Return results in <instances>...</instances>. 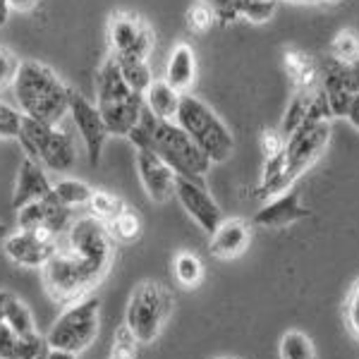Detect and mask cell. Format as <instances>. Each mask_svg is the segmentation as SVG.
Here are the masks:
<instances>
[{
  "mask_svg": "<svg viewBox=\"0 0 359 359\" xmlns=\"http://www.w3.org/2000/svg\"><path fill=\"white\" fill-rule=\"evenodd\" d=\"M135 165L139 182H142L144 192L151 201L163 204L175 194V172L158 154L149 151V149H137Z\"/></svg>",
  "mask_w": 359,
  "mask_h": 359,
  "instance_id": "obj_15",
  "label": "cell"
},
{
  "mask_svg": "<svg viewBox=\"0 0 359 359\" xmlns=\"http://www.w3.org/2000/svg\"><path fill=\"white\" fill-rule=\"evenodd\" d=\"M3 321L8 323L17 335H22V338H39L36 326H34V318H32V311H29V306L22 302V299L10 297L8 306H5Z\"/></svg>",
  "mask_w": 359,
  "mask_h": 359,
  "instance_id": "obj_27",
  "label": "cell"
},
{
  "mask_svg": "<svg viewBox=\"0 0 359 359\" xmlns=\"http://www.w3.org/2000/svg\"><path fill=\"white\" fill-rule=\"evenodd\" d=\"M20 144L29 158L41 163L50 172H67L77 163V147H74L72 135L60 130L57 125H46L25 118Z\"/></svg>",
  "mask_w": 359,
  "mask_h": 359,
  "instance_id": "obj_6",
  "label": "cell"
},
{
  "mask_svg": "<svg viewBox=\"0 0 359 359\" xmlns=\"http://www.w3.org/2000/svg\"><path fill=\"white\" fill-rule=\"evenodd\" d=\"M321 89V84L314 86V89H297L292 96V101L287 103V111H285V118H283V125H280V135L283 137H290L299 125L309 120V113H311V101H314L316 91Z\"/></svg>",
  "mask_w": 359,
  "mask_h": 359,
  "instance_id": "obj_23",
  "label": "cell"
},
{
  "mask_svg": "<svg viewBox=\"0 0 359 359\" xmlns=\"http://www.w3.org/2000/svg\"><path fill=\"white\" fill-rule=\"evenodd\" d=\"M321 89L328 98L333 118H345L352 98H355V86H352L350 65L340 62L335 57H328L321 69Z\"/></svg>",
  "mask_w": 359,
  "mask_h": 359,
  "instance_id": "obj_16",
  "label": "cell"
},
{
  "mask_svg": "<svg viewBox=\"0 0 359 359\" xmlns=\"http://www.w3.org/2000/svg\"><path fill=\"white\" fill-rule=\"evenodd\" d=\"M175 196L184 211H187V216L192 218L206 235H213V230L223 221V213H221L218 201L208 194L204 182L175 175Z\"/></svg>",
  "mask_w": 359,
  "mask_h": 359,
  "instance_id": "obj_13",
  "label": "cell"
},
{
  "mask_svg": "<svg viewBox=\"0 0 359 359\" xmlns=\"http://www.w3.org/2000/svg\"><path fill=\"white\" fill-rule=\"evenodd\" d=\"M10 297H13L10 292H0V323H3V318H5V306H8Z\"/></svg>",
  "mask_w": 359,
  "mask_h": 359,
  "instance_id": "obj_43",
  "label": "cell"
},
{
  "mask_svg": "<svg viewBox=\"0 0 359 359\" xmlns=\"http://www.w3.org/2000/svg\"><path fill=\"white\" fill-rule=\"evenodd\" d=\"M359 55V39L357 34L352 32V29H340L338 34H335L333 43H331V57L340 62H347L350 65L352 60Z\"/></svg>",
  "mask_w": 359,
  "mask_h": 359,
  "instance_id": "obj_31",
  "label": "cell"
},
{
  "mask_svg": "<svg viewBox=\"0 0 359 359\" xmlns=\"http://www.w3.org/2000/svg\"><path fill=\"white\" fill-rule=\"evenodd\" d=\"M10 3H13L15 10H22V13H27V10H32L34 5L39 3V0H10Z\"/></svg>",
  "mask_w": 359,
  "mask_h": 359,
  "instance_id": "obj_42",
  "label": "cell"
},
{
  "mask_svg": "<svg viewBox=\"0 0 359 359\" xmlns=\"http://www.w3.org/2000/svg\"><path fill=\"white\" fill-rule=\"evenodd\" d=\"M204 3L208 5V8H213V13H216V20H221V15L228 10L230 0H204Z\"/></svg>",
  "mask_w": 359,
  "mask_h": 359,
  "instance_id": "obj_38",
  "label": "cell"
},
{
  "mask_svg": "<svg viewBox=\"0 0 359 359\" xmlns=\"http://www.w3.org/2000/svg\"><path fill=\"white\" fill-rule=\"evenodd\" d=\"M142 96H144V106H147L156 118L175 120L182 94L172 89L165 79H151V84L147 86V91H144Z\"/></svg>",
  "mask_w": 359,
  "mask_h": 359,
  "instance_id": "obj_21",
  "label": "cell"
},
{
  "mask_svg": "<svg viewBox=\"0 0 359 359\" xmlns=\"http://www.w3.org/2000/svg\"><path fill=\"white\" fill-rule=\"evenodd\" d=\"M350 77H352V86H355V94L359 96V55L350 62Z\"/></svg>",
  "mask_w": 359,
  "mask_h": 359,
  "instance_id": "obj_41",
  "label": "cell"
},
{
  "mask_svg": "<svg viewBox=\"0 0 359 359\" xmlns=\"http://www.w3.org/2000/svg\"><path fill=\"white\" fill-rule=\"evenodd\" d=\"M96 108L115 137H127L142 118L144 96L130 89L113 55H108L96 72Z\"/></svg>",
  "mask_w": 359,
  "mask_h": 359,
  "instance_id": "obj_4",
  "label": "cell"
},
{
  "mask_svg": "<svg viewBox=\"0 0 359 359\" xmlns=\"http://www.w3.org/2000/svg\"><path fill=\"white\" fill-rule=\"evenodd\" d=\"M3 240H5V237H0V242H3Z\"/></svg>",
  "mask_w": 359,
  "mask_h": 359,
  "instance_id": "obj_46",
  "label": "cell"
},
{
  "mask_svg": "<svg viewBox=\"0 0 359 359\" xmlns=\"http://www.w3.org/2000/svg\"><path fill=\"white\" fill-rule=\"evenodd\" d=\"M13 94L25 118L46 125H60L69 111L72 89L57 77L55 69L43 62L22 60L13 82Z\"/></svg>",
  "mask_w": 359,
  "mask_h": 359,
  "instance_id": "obj_3",
  "label": "cell"
},
{
  "mask_svg": "<svg viewBox=\"0 0 359 359\" xmlns=\"http://www.w3.org/2000/svg\"><path fill=\"white\" fill-rule=\"evenodd\" d=\"M113 237L101 218L82 216L67 225L43 271L46 292L60 304L82 299L103 280L113 264Z\"/></svg>",
  "mask_w": 359,
  "mask_h": 359,
  "instance_id": "obj_1",
  "label": "cell"
},
{
  "mask_svg": "<svg viewBox=\"0 0 359 359\" xmlns=\"http://www.w3.org/2000/svg\"><path fill=\"white\" fill-rule=\"evenodd\" d=\"M106 228H108V233H111L113 240L125 242V245L139 240V235H142V221H139L137 213L127 206L118 213V216L106 223Z\"/></svg>",
  "mask_w": 359,
  "mask_h": 359,
  "instance_id": "obj_28",
  "label": "cell"
},
{
  "mask_svg": "<svg viewBox=\"0 0 359 359\" xmlns=\"http://www.w3.org/2000/svg\"><path fill=\"white\" fill-rule=\"evenodd\" d=\"M249 240H252L249 223L242 218H230V221H221V225L213 230L208 249L216 259H235L249 247Z\"/></svg>",
  "mask_w": 359,
  "mask_h": 359,
  "instance_id": "obj_19",
  "label": "cell"
},
{
  "mask_svg": "<svg viewBox=\"0 0 359 359\" xmlns=\"http://www.w3.org/2000/svg\"><path fill=\"white\" fill-rule=\"evenodd\" d=\"M20 62L22 60L13 53V50L0 46V91L13 86L15 74H17V69H20Z\"/></svg>",
  "mask_w": 359,
  "mask_h": 359,
  "instance_id": "obj_35",
  "label": "cell"
},
{
  "mask_svg": "<svg viewBox=\"0 0 359 359\" xmlns=\"http://www.w3.org/2000/svg\"><path fill=\"white\" fill-rule=\"evenodd\" d=\"M57 237L48 228H34V230H20L15 235H8L3 240V249L15 264L41 269L57 249Z\"/></svg>",
  "mask_w": 359,
  "mask_h": 359,
  "instance_id": "obj_12",
  "label": "cell"
},
{
  "mask_svg": "<svg viewBox=\"0 0 359 359\" xmlns=\"http://www.w3.org/2000/svg\"><path fill=\"white\" fill-rule=\"evenodd\" d=\"M22 123H25V115L20 113V108L0 101V139H20Z\"/></svg>",
  "mask_w": 359,
  "mask_h": 359,
  "instance_id": "obj_33",
  "label": "cell"
},
{
  "mask_svg": "<svg viewBox=\"0 0 359 359\" xmlns=\"http://www.w3.org/2000/svg\"><path fill=\"white\" fill-rule=\"evenodd\" d=\"M46 347V338H22L8 323H0V359H34Z\"/></svg>",
  "mask_w": 359,
  "mask_h": 359,
  "instance_id": "obj_22",
  "label": "cell"
},
{
  "mask_svg": "<svg viewBox=\"0 0 359 359\" xmlns=\"http://www.w3.org/2000/svg\"><path fill=\"white\" fill-rule=\"evenodd\" d=\"M98 326H101V299L82 297L57 316L53 328L46 335V343L53 350H67L79 355L96 340Z\"/></svg>",
  "mask_w": 359,
  "mask_h": 359,
  "instance_id": "obj_7",
  "label": "cell"
},
{
  "mask_svg": "<svg viewBox=\"0 0 359 359\" xmlns=\"http://www.w3.org/2000/svg\"><path fill=\"white\" fill-rule=\"evenodd\" d=\"M172 306L170 292L161 283L144 280L132 290L127 304V331L139 343H154Z\"/></svg>",
  "mask_w": 359,
  "mask_h": 359,
  "instance_id": "obj_8",
  "label": "cell"
},
{
  "mask_svg": "<svg viewBox=\"0 0 359 359\" xmlns=\"http://www.w3.org/2000/svg\"><path fill=\"white\" fill-rule=\"evenodd\" d=\"M345 314H347V326H350V331L359 335V283L352 287L350 299H347V306H345Z\"/></svg>",
  "mask_w": 359,
  "mask_h": 359,
  "instance_id": "obj_36",
  "label": "cell"
},
{
  "mask_svg": "<svg viewBox=\"0 0 359 359\" xmlns=\"http://www.w3.org/2000/svg\"><path fill=\"white\" fill-rule=\"evenodd\" d=\"M309 3H333V0H309Z\"/></svg>",
  "mask_w": 359,
  "mask_h": 359,
  "instance_id": "obj_45",
  "label": "cell"
},
{
  "mask_svg": "<svg viewBox=\"0 0 359 359\" xmlns=\"http://www.w3.org/2000/svg\"><path fill=\"white\" fill-rule=\"evenodd\" d=\"M331 139V125L328 120H306L285 139L283 156H285V170H283V187L290 189L297 177H302L306 170L318 161L323 149Z\"/></svg>",
  "mask_w": 359,
  "mask_h": 359,
  "instance_id": "obj_9",
  "label": "cell"
},
{
  "mask_svg": "<svg viewBox=\"0 0 359 359\" xmlns=\"http://www.w3.org/2000/svg\"><path fill=\"white\" fill-rule=\"evenodd\" d=\"M69 223H72V208L60 204L53 192L43 196V199L29 201L22 208H17V225H20V230L48 228L50 233L62 237Z\"/></svg>",
  "mask_w": 359,
  "mask_h": 359,
  "instance_id": "obj_14",
  "label": "cell"
},
{
  "mask_svg": "<svg viewBox=\"0 0 359 359\" xmlns=\"http://www.w3.org/2000/svg\"><path fill=\"white\" fill-rule=\"evenodd\" d=\"M285 67L292 74L297 89H314V86L321 84V72L316 69L309 55L290 50V53H285Z\"/></svg>",
  "mask_w": 359,
  "mask_h": 359,
  "instance_id": "obj_24",
  "label": "cell"
},
{
  "mask_svg": "<svg viewBox=\"0 0 359 359\" xmlns=\"http://www.w3.org/2000/svg\"><path fill=\"white\" fill-rule=\"evenodd\" d=\"M89 206H91V211H94V216L101 218L103 223H108L111 218H115L125 208V204L118 199V196H113L108 192H94Z\"/></svg>",
  "mask_w": 359,
  "mask_h": 359,
  "instance_id": "obj_32",
  "label": "cell"
},
{
  "mask_svg": "<svg viewBox=\"0 0 359 359\" xmlns=\"http://www.w3.org/2000/svg\"><path fill=\"white\" fill-rule=\"evenodd\" d=\"M115 62H118L120 72H123L125 82L130 84V89L137 91V94H144L154 79L151 69H149V60H142V57H115Z\"/></svg>",
  "mask_w": 359,
  "mask_h": 359,
  "instance_id": "obj_26",
  "label": "cell"
},
{
  "mask_svg": "<svg viewBox=\"0 0 359 359\" xmlns=\"http://www.w3.org/2000/svg\"><path fill=\"white\" fill-rule=\"evenodd\" d=\"M46 359H77V355H74V352H67V350H53V347H48Z\"/></svg>",
  "mask_w": 359,
  "mask_h": 359,
  "instance_id": "obj_40",
  "label": "cell"
},
{
  "mask_svg": "<svg viewBox=\"0 0 359 359\" xmlns=\"http://www.w3.org/2000/svg\"><path fill=\"white\" fill-rule=\"evenodd\" d=\"M175 123L192 137V142L211 158V163H225L233 156L235 139L230 135L228 125L201 98L182 94Z\"/></svg>",
  "mask_w": 359,
  "mask_h": 359,
  "instance_id": "obj_5",
  "label": "cell"
},
{
  "mask_svg": "<svg viewBox=\"0 0 359 359\" xmlns=\"http://www.w3.org/2000/svg\"><path fill=\"white\" fill-rule=\"evenodd\" d=\"M278 352H280V359H316L314 343L302 331H287L280 338Z\"/></svg>",
  "mask_w": 359,
  "mask_h": 359,
  "instance_id": "obj_29",
  "label": "cell"
},
{
  "mask_svg": "<svg viewBox=\"0 0 359 359\" xmlns=\"http://www.w3.org/2000/svg\"><path fill=\"white\" fill-rule=\"evenodd\" d=\"M194 77H196V60H194L192 46L177 43L172 48L170 57H168L165 82L175 91H180V94H187V89L194 84Z\"/></svg>",
  "mask_w": 359,
  "mask_h": 359,
  "instance_id": "obj_20",
  "label": "cell"
},
{
  "mask_svg": "<svg viewBox=\"0 0 359 359\" xmlns=\"http://www.w3.org/2000/svg\"><path fill=\"white\" fill-rule=\"evenodd\" d=\"M0 237H8V225L0 223Z\"/></svg>",
  "mask_w": 359,
  "mask_h": 359,
  "instance_id": "obj_44",
  "label": "cell"
},
{
  "mask_svg": "<svg viewBox=\"0 0 359 359\" xmlns=\"http://www.w3.org/2000/svg\"><path fill=\"white\" fill-rule=\"evenodd\" d=\"M306 216H309V208L302 204L299 189L292 184V187L285 189L283 194L273 196L262 211H257L254 223L262 225V228H285V225L302 221Z\"/></svg>",
  "mask_w": 359,
  "mask_h": 359,
  "instance_id": "obj_17",
  "label": "cell"
},
{
  "mask_svg": "<svg viewBox=\"0 0 359 359\" xmlns=\"http://www.w3.org/2000/svg\"><path fill=\"white\" fill-rule=\"evenodd\" d=\"M13 3L10 0H0V27H5L8 25V20H10V13H13Z\"/></svg>",
  "mask_w": 359,
  "mask_h": 359,
  "instance_id": "obj_39",
  "label": "cell"
},
{
  "mask_svg": "<svg viewBox=\"0 0 359 359\" xmlns=\"http://www.w3.org/2000/svg\"><path fill=\"white\" fill-rule=\"evenodd\" d=\"M175 276L184 287H196L204 278V264L192 252H180L175 257Z\"/></svg>",
  "mask_w": 359,
  "mask_h": 359,
  "instance_id": "obj_30",
  "label": "cell"
},
{
  "mask_svg": "<svg viewBox=\"0 0 359 359\" xmlns=\"http://www.w3.org/2000/svg\"><path fill=\"white\" fill-rule=\"evenodd\" d=\"M213 22H216V13H213V8H208L206 3H196L189 8L187 13V25L192 32L196 34H206L208 29L213 27Z\"/></svg>",
  "mask_w": 359,
  "mask_h": 359,
  "instance_id": "obj_34",
  "label": "cell"
},
{
  "mask_svg": "<svg viewBox=\"0 0 359 359\" xmlns=\"http://www.w3.org/2000/svg\"><path fill=\"white\" fill-rule=\"evenodd\" d=\"M67 115H72V123H74V127H77L79 137H82L86 156H89V163L98 165L101 163L103 147H106L111 132H108L106 123H103L96 103H91L89 98H84L79 91L72 89V94H69Z\"/></svg>",
  "mask_w": 359,
  "mask_h": 359,
  "instance_id": "obj_11",
  "label": "cell"
},
{
  "mask_svg": "<svg viewBox=\"0 0 359 359\" xmlns=\"http://www.w3.org/2000/svg\"><path fill=\"white\" fill-rule=\"evenodd\" d=\"M50 192H53V184H50L48 175H46V168L27 156L20 165V172H17L13 206L22 208L25 204H29V201L43 199V196H48Z\"/></svg>",
  "mask_w": 359,
  "mask_h": 359,
  "instance_id": "obj_18",
  "label": "cell"
},
{
  "mask_svg": "<svg viewBox=\"0 0 359 359\" xmlns=\"http://www.w3.org/2000/svg\"><path fill=\"white\" fill-rule=\"evenodd\" d=\"M53 194L60 204L74 208V206H89L91 196H94V189L86 182H82V180L62 177L53 184Z\"/></svg>",
  "mask_w": 359,
  "mask_h": 359,
  "instance_id": "obj_25",
  "label": "cell"
},
{
  "mask_svg": "<svg viewBox=\"0 0 359 359\" xmlns=\"http://www.w3.org/2000/svg\"><path fill=\"white\" fill-rule=\"evenodd\" d=\"M345 118H347V123H350L359 132V96L352 98V103H350V108H347Z\"/></svg>",
  "mask_w": 359,
  "mask_h": 359,
  "instance_id": "obj_37",
  "label": "cell"
},
{
  "mask_svg": "<svg viewBox=\"0 0 359 359\" xmlns=\"http://www.w3.org/2000/svg\"><path fill=\"white\" fill-rule=\"evenodd\" d=\"M108 43L115 57L149 60L154 50V29L142 15L130 10H115L108 20Z\"/></svg>",
  "mask_w": 359,
  "mask_h": 359,
  "instance_id": "obj_10",
  "label": "cell"
},
{
  "mask_svg": "<svg viewBox=\"0 0 359 359\" xmlns=\"http://www.w3.org/2000/svg\"><path fill=\"white\" fill-rule=\"evenodd\" d=\"M137 149H149L158 154L175 175L204 182L206 172L211 170V158L192 142V137L180 127L175 120H161L144 106L142 118L135 130L127 135Z\"/></svg>",
  "mask_w": 359,
  "mask_h": 359,
  "instance_id": "obj_2",
  "label": "cell"
}]
</instances>
